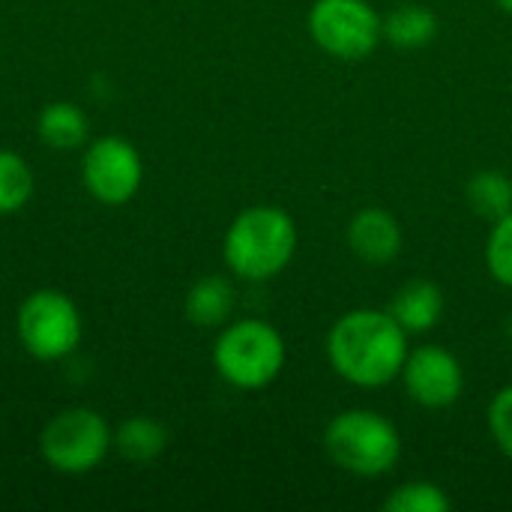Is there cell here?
Wrapping results in <instances>:
<instances>
[{
  "label": "cell",
  "mask_w": 512,
  "mask_h": 512,
  "mask_svg": "<svg viewBox=\"0 0 512 512\" xmlns=\"http://www.w3.org/2000/svg\"><path fill=\"white\" fill-rule=\"evenodd\" d=\"M486 264L501 285L512 288V210L498 222H492V234L486 243Z\"/></svg>",
  "instance_id": "cell-19"
},
{
  "label": "cell",
  "mask_w": 512,
  "mask_h": 512,
  "mask_svg": "<svg viewBox=\"0 0 512 512\" xmlns=\"http://www.w3.org/2000/svg\"><path fill=\"white\" fill-rule=\"evenodd\" d=\"M468 204L480 219L498 222L512 210V183L501 171H480L468 180Z\"/></svg>",
  "instance_id": "cell-16"
},
{
  "label": "cell",
  "mask_w": 512,
  "mask_h": 512,
  "mask_svg": "<svg viewBox=\"0 0 512 512\" xmlns=\"http://www.w3.org/2000/svg\"><path fill=\"white\" fill-rule=\"evenodd\" d=\"M402 378H405L408 396L423 408H450L462 396V387H465L462 363L447 348H438V345L408 351Z\"/></svg>",
  "instance_id": "cell-9"
},
{
  "label": "cell",
  "mask_w": 512,
  "mask_h": 512,
  "mask_svg": "<svg viewBox=\"0 0 512 512\" xmlns=\"http://www.w3.org/2000/svg\"><path fill=\"white\" fill-rule=\"evenodd\" d=\"M309 33L330 57L363 60L384 39V18L366 0H315Z\"/></svg>",
  "instance_id": "cell-7"
},
{
  "label": "cell",
  "mask_w": 512,
  "mask_h": 512,
  "mask_svg": "<svg viewBox=\"0 0 512 512\" xmlns=\"http://www.w3.org/2000/svg\"><path fill=\"white\" fill-rule=\"evenodd\" d=\"M33 195V171L15 150H0V216L18 213Z\"/></svg>",
  "instance_id": "cell-17"
},
{
  "label": "cell",
  "mask_w": 512,
  "mask_h": 512,
  "mask_svg": "<svg viewBox=\"0 0 512 512\" xmlns=\"http://www.w3.org/2000/svg\"><path fill=\"white\" fill-rule=\"evenodd\" d=\"M114 444L108 420L93 408H66L51 417L39 435V453L57 474H90Z\"/></svg>",
  "instance_id": "cell-5"
},
{
  "label": "cell",
  "mask_w": 512,
  "mask_h": 512,
  "mask_svg": "<svg viewBox=\"0 0 512 512\" xmlns=\"http://www.w3.org/2000/svg\"><path fill=\"white\" fill-rule=\"evenodd\" d=\"M213 366L237 390H264L285 366V342L264 321H234L213 345Z\"/></svg>",
  "instance_id": "cell-4"
},
{
  "label": "cell",
  "mask_w": 512,
  "mask_h": 512,
  "mask_svg": "<svg viewBox=\"0 0 512 512\" xmlns=\"http://www.w3.org/2000/svg\"><path fill=\"white\" fill-rule=\"evenodd\" d=\"M21 348L42 363L69 357L81 345V312L75 300L57 288H39L18 306L15 318Z\"/></svg>",
  "instance_id": "cell-6"
},
{
  "label": "cell",
  "mask_w": 512,
  "mask_h": 512,
  "mask_svg": "<svg viewBox=\"0 0 512 512\" xmlns=\"http://www.w3.org/2000/svg\"><path fill=\"white\" fill-rule=\"evenodd\" d=\"M297 252L294 219L270 204L243 210L225 234V264L234 276L249 282H267L279 276Z\"/></svg>",
  "instance_id": "cell-2"
},
{
  "label": "cell",
  "mask_w": 512,
  "mask_h": 512,
  "mask_svg": "<svg viewBox=\"0 0 512 512\" xmlns=\"http://www.w3.org/2000/svg\"><path fill=\"white\" fill-rule=\"evenodd\" d=\"M114 447H117V453L126 462H132V465H150V462H156L165 453L168 432L153 417H129V420L120 423V429L114 435Z\"/></svg>",
  "instance_id": "cell-14"
},
{
  "label": "cell",
  "mask_w": 512,
  "mask_h": 512,
  "mask_svg": "<svg viewBox=\"0 0 512 512\" xmlns=\"http://www.w3.org/2000/svg\"><path fill=\"white\" fill-rule=\"evenodd\" d=\"M81 180L84 189L93 195V201L105 207H123L129 204L144 180V162L132 141L105 135L96 138L81 159Z\"/></svg>",
  "instance_id": "cell-8"
},
{
  "label": "cell",
  "mask_w": 512,
  "mask_h": 512,
  "mask_svg": "<svg viewBox=\"0 0 512 512\" xmlns=\"http://www.w3.org/2000/svg\"><path fill=\"white\" fill-rule=\"evenodd\" d=\"M489 429H492V438L495 444L501 447V453L512 459V384L504 387L495 399H492V408H489Z\"/></svg>",
  "instance_id": "cell-20"
},
{
  "label": "cell",
  "mask_w": 512,
  "mask_h": 512,
  "mask_svg": "<svg viewBox=\"0 0 512 512\" xmlns=\"http://www.w3.org/2000/svg\"><path fill=\"white\" fill-rule=\"evenodd\" d=\"M324 450L342 471L354 477H384L402 456L399 432L375 411L354 408L330 420L324 432Z\"/></svg>",
  "instance_id": "cell-3"
},
{
  "label": "cell",
  "mask_w": 512,
  "mask_h": 512,
  "mask_svg": "<svg viewBox=\"0 0 512 512\" xmlns=\"http://www.w3.org/2000/svg\"><path fill=\"white\" fill-rule=\"evenodd\" d=\"M327 357L336 375L354 387H387L408 360V333L390 312L354 309L333 324Z\"/></svg>",
  "instance_id": "cell-1"
},
{
  "label": "cell",
  "mask_w": 512,
  "mask_h": 512,
  "mask_svg": "<svg viewBox=\"0 0 512 512\" xmlns=\"http://www.w3.org/2000/svg\"><path fill=\"white\" fill-rule=\"evenodd\" d=\"M348 246L363 264H390L402 252L399 219L381 207L360 210L348 225Z\"/></svg>",
  "instance_id": "cell-10"
},
{
  "label": "cell",
  "mask_w": 512,
  "mask_h": 512,
  "mask_svg": "<svg viewBox=\"0 0 512 512\" xmlns=\"http://www.w3.org/2000/svg\"><path fill=\"white\" fill-rule=\"evenodd\" d=\"M498 6H501L504 12H510L512 15V0H498Z\"/></svg>",
  "instance_id": "cell-21"
},
{
  "label": "cell",
  "mask_w": 512,
  "mask_h": 512,
  "mask_svg": "<svg viewBox=\"0 0 512 512\" xmlns=\"http://www.w3.org/2000/svg\"><path fill=\"white\" fill-rule=\"evenodd\" d=\"M405 333H426L438 324L444 312V294L429 279H411L402 285L387 309Z\"/></svg>",
  "instance_id": "cell-11"
},
{
  "label": "cell",
  "mask_w": 512,
  "mask_h": 512,
  "mask_svg": "<svg viewBox=\"0 0 512 512\" xmlns=\"http://www.w3.org/2000/svg\"><path fill=\"white\" fill-rule=\"evenodd\" d=\"M507 333H510V339H512V312H510V318H507Z\"/></svg>",
  "instance_id": "cell-22"
},
{
  "label": "cell",
  "mask_w": 512,
  "mask_h": 512,
  "mask_svg": "<svg viewBox=\"0 0 512 512\" xmlns=\"http://www.w3.org/2000/svg\"><path fill=\"white\" fill-rule=\"evenodd\" d=\"M36 135L51 150H78L87 144V114L72 102H51L36 117Z\"/></svg>",
  "instance_id": "cell-12"
},
{
  "label": "cell",
  "mask_w": 512,
  "mask_h": 512,
  "mask_svg": "<svg viewBox=\"0 0 512 512\" xmlns=\"http://www.w3.org/2000/svg\"><path fill=\"white\" fill-rule=\"evenodd\" d=\"M234 312V285L225 276H204L186 294V318L195 327H225Z\"/></svg>",
  "instance_id": "cell-13"
},
{
  "label": "cell",
  "mask_w": 512,
  "mask_h": 512,
  "mask_svg": "<svg viewBox=\"0 0 512 512\" xmlns=\"http://www.w3.org/2000/svg\"><path fill=\"white\" fill-rule=\"evenodd\" d=\"M387 512H450L453 501L450 495L426 480H414L399 486L396 492H390V498L384 501Z\"/></svg>",
  "instance_id": "cell-18"
},
{
  "label": "cell",
  "mask_w": 512,
  "mask_h": 512,
  "mask_svg": "<svg viewBox=\"0 0 512 512\" xmlns=\"http://www.w3.org/2000/svg\"><path fill=\"white\" fill-rule=\"evenodd\" d=\"M438 33V18L432 9L405 3L384 18V36L399 48H423Z\"/></svg>",
  "instance_id": "cell-15"
}]
</instances>
